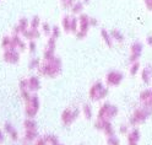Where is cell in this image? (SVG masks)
<instances>
[{"label":"cell","mask_w":152,"mask_h":145,"mask_svg":"<svg viewBox=\"0 0 152 145\" xmlns=\"http://www.w3.org/2000/svg\"><path fill=\"white\" fill-rule=\"evenodd\" d=\"M27 28H30V20H28L27 17H21L20 20H18L17 25L14 27V31L12 33L15 35H21L27 30Z\"/></svg>","instance_id":"obj_13"},{"label":"cell","mask_w":152,"mask_h":145,"mask_svg":"<svg viewBox=\"0 0 152 145\" xmlns=\"http://www.w3.org/2000/svg\"><path fill=\"white\" fill-rule=\"evenodd\" d=\"M60 27L58 26V25H54V26H52V33H50V36L53 37V38H55V40H58V38L60 37Z\"/></svg>","instance_id":"obj_36"},{"label":"cell","mask_w":152,"mask_h":145,"mask_svg":"<svg viewBox=\"0 0 152 145\" xmlns=\"http://www.w3.org/2000/svg\"><path fill=\"white\" fill-rule=\"evenodd\" d=\"M81 112H82V114L85 116V118H86V119H91V118H92V116H93L92 107H91V105H90V103H85V105L82 106Z\"/></svg>","instance_id":"obj_24"},{"label":"cell","mask_w":152,"mask_h":145,"mask_svg":"<svg viewBox=\"0 0 152 145\" xmlns=\"http://www.w3.org/2000/svg\"><path fill=\"white\" fill-rule=\"evenodd\" d=\"M4 132H5V134H7L9 137L11 138L12 141H17L18 140V137H20V135H18V132L16 130V128L14 127L11 123H5Z\"/></svg>","instance_id":"obj_16"},{"label":"cell","mask_w":152,"mask_h":145,"mask_svg":"<svg viewBox=\"0 0 152 145\" xmlns=\"http://www.w3.org/2000/svg\"><path fill=\"white\" fill-rule=\"evenodd\" d=\"M101 37H102V40H103V42L106 43V46L107 47H113V44H114V40H113V37H112V35H110V32L109 31H107L106 28H101Z\"/></svg>","instance_id":"obj_19"},{"label":"cell","mask_w":152,"mask_h":145,"mask_svg":"<svg viewBox=\"0 0 152 145\" xmlns=\"http://www.w3.org/2000/svg\"><path fill=\"white\" fill-rule=\"evenodd\" d=\"M33 145H49V144H48V141H47V140L44 139V137H43V138H38V139L34 141Z\"/></svg>","instance_id":"obj_42"},{"label":"cell","mask_w":152,"mask_h":145,"mask_svg":"<svg viewBox=\"0 0 152 145\" xmlns=\"http://www.w3.org/2000/svg\"><path fill=\"white\" fill-rule=\"evenodd\" d=\"M0 1H1V0H0Z\"/></svg>","instance_id":"obj_49"},{"label":"cell","mask_w":152,"mask_h":145,"mask_svg":"<svg viewBox=\"0 0 152 145\" xmlns=\"http://www.w3.org/2000/svg\"><path fill=\"white\" fill-rule=\"evenodd\" d=\"M38 139V132L33 129H25L23 140L26 143H34Z\"/></svg>","instance_id":"obj_20"},{"label":"cell","mask_w":152,"mask_h":145,"mask_svg":"<svg viewBox=\"0 0 152 145\" xmlns=\"http://www.w3.org/2000/svg\"><path fill=\"white\" fill-rule=\"evenodd\" d=\"M88 96H90V99L94 102L102 101L108 96V88L102 81H96L90 88Z\"/></svg>","instance_id":"obj_2"},{"label":"cell","mask_w":152,"mask_h":145,"mask_svg":"<svg viewBox=\"0 0 152 145\" xmlns=\"http://www.w3.org/2000/svg\"><path fill=\"white\" fill-rule=\"evenodd\" d=\"M79 30V17L71 14V33H76Z\"/></svg>","instance_id":"obj_30"},{"label":"cell","mask_w":152,"mask_h":145,"mask_svg":"<svg viewBox=\"0 0 152 145\" xmlns=\"http://www.w3.org/2000/svg\"><path fill=\"white\" fill-rule=\"evenodd\" d=\"M102 132L107 135V137H110V135H114L115 134V132H114V128H113V125L109 121H106V123H104V127L102 129Z\"/></svg>","instance_id":"obj_25"},{"label":"cell","mask_w":152,"mask_h":145,"mask_svg":"<svg viewBox=\"0 0 152 145\" xmlns=\"http://www.w3.org/2000/svg\"><path fill=\"white\" fill-rule=\"evenodd\" d=\"M11 38H12V48H16L20 52H25L27 49V43L25 42L23 37H21V35L12 33Z\"/></svg>","instance_id":"obj_12"},{"label":"cell","mask_w":152,"mask_h":145,"mask_svg":"<svg viewBox=\"0 0 152 145\" xmlns=\"http://www.w3.org/2000/svg\"><path fill=\"white\" fill-rule=\"evenodd\" d=\"M109 32H110V35H112V37H113L114 42H118V43H123V42H124L125 37H124V35H123L119 30H112V31H109Z\"/></svg>","instance_id":"obj_23"},{"label":"cell","mask_w":152,"mask_h":145,"mask_svg":"<svg viewBox=\"0 0 152 145\" xmlns=\"http://www.w3.org/2000/svg\"><path fill=\"white\" fill-rule=\"evenodd\" d=\"M124 80V74L119 70H110L106 75V84L108 86H118Z\"/></svg>","instance_id":"obj_8"},{"label":"cell","mask_w":152,"mask_h":145,"mask_svg":"<svg viewBox=\"0 0 152 145\" xmlns=\"http://www.w3.org/2000/svg\"><path fill=\"white\" fill-rule=\"evenodd\" d=\"M39 106H41L39 97L37 96V93H32L25 101V113L27 116V118H34L38 111H39Z\"/></svg>","instance_id":"obj_3"},{"label":"cell","mask_w":152,"mask_h":145,"mask_svg":"<svg viewBox=\"0 0 152 145\" xmlns=\"http://www.w3.org/2000/svg\"><path fill=\"white\" fill-rule=\"evenodd\" d=\"M23 145H28V144H26V143H25V144H23Z\"/></svg>","instance_id":"obj_48"},{"label":"cell","mask_w":152,"mask_h":145,"mask_svg":"<svg viewBox=\"0 0 152 145\" xmlns=\"http://www.w3.org/2000/svg\"><path fill=\"white\" fill-rule=\"evenodd\" d=\"M63 9H65V10H70L71 6L74 5V3L76 1V0H59Z\"/></svg>","instance_id":"obj_35"},{"label":"cell","mask_w":152,"mask_h":145,"mask_svg":"<svg viewBox=\"0 0 152 145\" xmlns=\"http://www.w3.org/2000/svg\"><path fill=\"white\" fill-rule=\"evenodd\" d=\"M5 143V133L0 129V144H4Z\"/></svg>","instance_id":"obj_45"},{"label":"cell","mask_w":152,"mask_h":145,"mask_svg":"<svg viewBox=\"0 0 152 145\" xmlns=\"http://www.w3.org/2000/svg\"><path fill=\"white\" fill-rule=\"evenodd\" d=\"M107 144L108 145H120V141L115 135H110V137H108V139H107Z\"/></svg>","instance_id":"obj_38"},{"label":"cell","mask_w":152,"mask_h":145,"mask_svg":"<svg viewBox=\"0 0 152 145\" xmlns=\"http://www.w3.org/2000/svg\"><path fill=\"white\" fill-rule=\"evenodd\" d=\"M83 7H85V4L82 1H75L74 5L71 6V14L72 15H76V16H79L80 14L83 13Z\"/></svg>","instance_id":"obj_22"},{"label":"cell","mask_w":152,"mask_h":145,"mask_svg":"<svg viewBox=\"0 0 152 145\" xmlns=\"http://www.w3.org/2000/svg\"><path fill=\"white\" fill-rule=\"evenodd\" d=\"M151 114H152V112L146 110V108H144V107L136 108L134 111V113H132V116L130 117V119H129V124L134 125V127H135V125H137V124H142Z\"/></svg>","instance_id":"obj_6"},{"label":"cell","mask_w":152,"mask_h":145,"mask_svg":"<svg viewBox=\"0 0 152 145\" xmlns=\"http://www.w3.org/2000/svg\"><path fill=\"white\" fill-rule=\"evenodd\" d=\"M151 96H152V89H146V90H144V91L140 93V96H139L140 103H144V102H146L147 100H150Z\"/></svg>","instance_id":"obj_26"},{"label":"cell","mask_w":152,"mask_h":145,"mask_svg":"<svg viewBox=\"0 0 152 145\" xmlns=\"http://www.w3.org/2000/svg\"><path fill=\"white\" fill-rule=\"evenodd\" d=\"M27 49L30 51L31 54H34L37 52V43H36V41H28Z\"/></svg>","instance_id":"obj_37"},{"label":"cell","mask_w":152,"mask_h":145,"mask_svg":"<svg viewBox=\"0 0 152 145\" xmlns=\"http://www.w3.org/2000/svg\"><path fill=\"white\" fill-rule=\"evenodd\" d=\"M41 59L39 58H32V59L30 60V63H28V68H30L31 70H37L38 68H39L41 65Z\"/></svg>","instance_id":"obj_32"},{"label":"cell","mask_w":152,"mask_h":145,"mask_svg":"<svg viewBox=\"0 0 152 145\" xmlns=\"http://www.w3.org/2000/svg\"><path fill=\"white\" fill-rule=\"evenodd\" d=\"M18 88H20V91H27L28 90V84H27V79H22L18 82ZM30 91V90H28ZM31 92V91H30Z\"/></svg>","instance_id":"obj_39"},{"label":"cell","mask_w":152,"mask_h":145,"mask_svg":"<svg viewBox=\"0 0 152 145\" xmlns=\"http://www.w3.org/2000/svg\"><path fill=\"white\" fill-rule=\"evenodd\" d=\"M61 68H63V63L59 57H54L52 59L48 60H42L39 68L37 69L38 74L45 76V78H56L60 73H61Z\"/></svg>","instance_id":"obj_1"},{"label":"cell","mask_w":152,"mask_h":145,"mask_svg":"<svg viewBox=\"0 0 152 145\" xmlns=\"http://www.w3.org/2000/svg\"><path fill=\"white\" fill-rule=\"evenodd\" d=\"M79 116H80L79 108H66L61 113V122L64 125H70L77 119Z\"/></svg>","instance_id":"obj_7"},{"label":"cell","mask_w":152,"mask_h":145,"mask_svg":"<svg viewBox=\"0 0 152 145\" xmlns=\"http://www.w3.org/2000/svg\"><path fill=\"white\" fill-rule=\"evenodd\" d=\"M27 84H28V90H30L32 93H36L41 89V80L38 76H31V78H28Z\"/></svg>","instance_id":"obj_15"},{"label":"cell","mask_w":152,"mask_h":145,"mask_svg":"<svg viewBox=\"0 0 152 145\" xmlns=\"http://www.w3.org/2000/svg\"><path fill=\"white\" fill-rule=\"evenodd\" d=\"M79 30L77 32L75 33L76 38H79V40H83V38H86V36L88 35V31H90V17L87 14H80L79 16Z\"/></svg>","instance_id":"obj_5"},{"label":"cell","mask_w":152,"mask_h":145,"mask_svg":"<svg viewBox=\"0 0 152 145\" xmlns=\"http://www.w3.org/2000/svg\"><path fill=\"white\" fill-rule=\"evenodd\" d=\"M1 48L3 49H9L12 48V38L11 36H4L1 40Z\"/></svg>","instance_id":"obj_27"},{"label":"cell","mask_w":152,"mask_h":145,"mask_svg":"<svg viewBox=\"0 0 152 145\" xmlns=\"http://www.w3.org/2000/svg\"><path fill=\"white\" fill-rule=\"evenodd\" d=\"M118 107L117 106H114L109 102H104L102 106H101V108L98 111V114H97V117L99 119H103V121H112L113 118H115L117 117V114H118Z\"/></svg>","instance_id":"obj_4"},{"label":"cell","mask_w":152,"mask_h":145,"mask_svg":"<svg viewBox=\"0 0 152 145\" xmlns=\"http://www.w3.org/2000/svg\"><path fill=\"white\" fill-rule=\"evenodd\" d=\"M144 3H145V6L147 10L152 11V0H144Z\"/></svg>","instance_id":"obj_44"},{"label":"cell","mask_w":152,"mask_h":145,"mask_svg":"<svg viewBox=\"0 0 152 145\" xmlns=\"http://www.w3.org/2000/svg\"><path fill=\"white\" fill-rule=\"evenodd\" d=\"M42 25V21H41V17L39 16H33L31 20H30V27L32 28H39Z\"/></svg>","instance_id":"obj_33"},{"label":"cell","mask_w":152,"mask_h":145,"mask_svg":"<svg viewBox=\"0 0 152 145\" xmlns=\"http://www.w3.org/2000/svg\"><path fill=\"white\" fill-rule=\"evenodd\" d=\"M141 105H142V107H144V108H146V110H148V111L152 112V96H151V99H150V100H147L146 102L141 103Z\"/></svg>","instance_id":"obj_40"},{"label":"cell","mask_w":152,"mask_h":145,"mask_svg":"<svg viewBox=\"0 0 152 145\" xmlns=\"http://www.w3.org/2000/svg\"><path fill=\"white\" fill-rule=\"evenodd\" d=\"M55 48H56V40L53 38L52 36H49V40L47 41L44 52H43V59L48 60L55 57Z\"/></svg>","instance_id":"obj_11"},{"label":"cell","mask_w":152,"mask_h":145,"mask_svg":"<svg viewBox=\"0 0 152 145\" xmlns=\"http://www.w3.org/2000/svg\"><path fill=\"white\" fill-rule=\"evenodd\" d=\"M61 28L64 32L66 33H71V15H64L61 18Z\"/></svg>","instance_id":"obj_21"},{"label":"cell","mask_w":152,"mask_h":145,"mask_svg":"<svg viewBox=\"0 0 152 145\" xmlns=\"http://www.w3.org/2000/svg\"><path fill=\"white\" fill-rule=\"evenodd\" d=\"M144 52V44L141 42H134L130 46V55H129V63H134L140 59V57Z\"/></svg>","instance_id":"obj_10"},{"label":"cell","mask_w":152,"mask_h":145,"mask_svg":"<svg viewBox=\"0 0 152 145\" xmlns=\"http://www.w3.org/2000/svg\"><path fill=\"white\" fill-rule=\"evenodd\" d=\"M90 25H91V27H96L98 25V20L96 17H90Z\"/></svg>","instance_id":"obj_43"},{"label":"cell","mask_w":152,"mask_h":145,"mask_svg":"<svg viewBox=\"0 0 152 145\" xmlns=\"http://www.w3.org/2000/svg\"><path fill=\"white\" fill-rule=\"evenodd\" d=\"M22 37L27 41H37L38 38L41 37V31L39 28H27V30L22 33Z\"/></svg>","instance_id":"obj_14"},{"label":"cell","mask_w":152,"mask_h":145,"mask_svg":"<svg viewBox=\"0 0 152 145\" xmlns=\"http://www.w3.org/2000/svg\"><path fill=\"white\" fill-rule=\"evenodd\" d=\"M83 4H90V0H81Z\"/></svg>","instance_id":"obj_47"},{"label":"cell","mask_w":152,"mask_h":145,"mask_svg":"<svg viewBox=\"0 0 152 145\" xmlns=\"http://www.w3.org/2000/svg\"><path fill=\"white\" fill-rule=\"evenodd\" d=\"M140 69H141V64H140V62L137 60V62H134V63H131V64H130L129 71H130V74H131L132 76H135V75L140 71Z\"/></svg>","instance_id":"obj_29"},{"label":"cell","mask_w":152,"mask_h":145,"mask_svg":"<svg viewBox=\"0 0 152 145\" xmlns=\"http://www.w3.org/2000/svg\"><path fill=\"white\" fill-rule=\"evenodd\" d=\"M23 127H25V129H33V130H37V123H36V121H33V118H27V119L23 122Z\"/></svg>","instance_id":"obj_31"},{"label":"cell","mask_w":152,"mask_h":145,"mask_svg":"<svg viewBox=\"0 0 152 145\" xmlns=\"http://www.w3.org/2000/svg\"><path fill=\"white\" fill-rule=\"evenodd\" d=\"M146 43H147L148 46H151V47H152V36H151V35L146 37Z\"/></svg>","instance_id":"obj_46"},{"label":"cell","mask_w":152,"mask_h":145,"mask_svg":"<svg viewBox=\"0 0 152 145\" xmlns=\"http://www.w3.org/2000/svg\"><path fill=\"white\" fill-rule=\"evenodd\" d=\"M140 130L137 128H134L131 129L129 133H128V144L129 145H137L139 144V140H140Z\"/></svg>","instance_id":"obj_17"},{"label":"cell","mask_w":152,"mask_h":145,"mask_svg":"<svg viewBox=\"0 0 152 145\" xmlns=\"http://www.w3.org/2000/svg\"><path fill=\"white\" fill-rule=\"evenodd\" d=\"M21 52L16 49V48H9V49H4V53H3V59L9 63V64H17L20 62V54Z\"/></svg>","instance_id":"obj_9"},{"label":"cell","mask_w":152,"mask_h":145,"mask_svg":"<svg viewBox=\"0 0 152 145\" xmlns=\"http://www.w3.org/2000/svg\"><path fill=\"white\" fill-rule=\"evenodd\" d=\"M44 139L48 141L49 145H64V144H61V143L59 141V139L56 138L55 135H53V134H47V135H44Z\"/></svg>","instance_id":"obj_28"},{"label":"cell","mask_w":152,"mask_h":145,"mask_svg":"<svg viewBox=\"0 0 152 145\" xmlns=\"http://www.w3.org/2000/svg\"><path fill=\"white\" fill-rule=\"evenodd\" d=\"M141 79L145 84L152 82V65H146L141 70Z\"/></svg>","instance_id":"obj_18"},{"label":"cell","mask_w":152,"mask_h":145,"mask_svg":"<svg viewBox=\"0 0 152 145\" xmlns=\"http://www.w3.org/2000/svg\"><path fill=\"white\" fill-rule=\"evenodd\" d=\"M119 132L121 134H128L129 133V124H121L120 128H119Z\"/></svg>","instance_id":"obj_41"},{"label":"cell","mask_w":152,"mask_h":145,"mask_svg":"<svg viewBox=\"0 0 152 145\" xmlns=\"http://www.w3.org/2000/svg\"><path fill=\"white\" fill-rule=\"evenodd\" d=\"M41 30H42V32H43L45 36H50V33H52V26H50L48 22H42Z\"/></svg>","instance_id":"obj_34"}]
</instances>
